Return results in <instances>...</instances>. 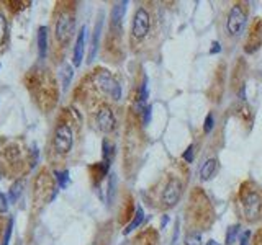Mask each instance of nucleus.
Wrapping results in <instances>:
<instances>
[{"mask_svg":"<svg viewBox=\"0 0 262 245\" xmlns=\"http://www.w3.org/2000/svg\"><path fill=\"white\" fill-rule=\"evenodd\" d=\"M243 212L248 220H257L262 217V194L259 190H244L241 194Z\"/></svg>","mask_w":262,"mask_h":245,"instance_id":"obj_1","label":"nucleus"},{"mask_svg":"<svg viewBox=\"0 0 262 245\" xmlns=\"http://www.w3.org/2000/svg\"><path fill=\"white\" fill-rule=\"evenodd\" d=\"M95 84L106 96H110L112 100L117 102L121 98V87L118 82L113 79V76L108 70H98V74L95 76Z\"/></svg>","mask_w":262,"mask_h":245,"instance_id":"obj_2","label":"nucleus"},{"mask_svg":"<svg viewBox=\"0 0 262 245\" xmlns=\"http://www.w3.org/2000/svg\"><path fill=\"white\" fill-rule=\"evenodd\" d=\"M72 142H74V136H72V129L61 122L59 126L54 131V141H53V147L54 152H57L59 155H66L69 154L72 149Z\"/></svg>","mask_w":262,"mask_h":245,"instance_id":"obj_3","label":"nucleus"},{"mask_svg":"<svg viewBox=\"0 0 262 245\" xmlns=\"http://www.w3.org/2000/svg\"><path fill=\"white\" fill-rule=\"evenodd\" d=\"M74 30H76V20H74L72 13L64 12L57 16V20H56V39L59 41L61 44H66L72 38Z\"/></svg>","mask_w":262,"mask_h":245,"instance_id":"obj_4","label":"nucleus"},{"mask_svg":"<svg viewBox=\"0 0 262 245\" xmlns=\"http://www.w3.org/2000/svg\"><path fill=\"white\" fill-rule=\"evenodd\" d=\"M246 24V13L243 10L241 5H234L231 7V10L228 13V20H226V31L228 35L231 36H239Z\"/></svg>","mask_w":262,"mask_h":245,"instance_id":"obj_5","label":"nucleus"},{"mask_svg":"<svg viewBox=\"0 0 262 245\" xmlns=\"http://www.w3.org/2000/svg\"><path fill=\"white\" fill-rule=\"evenodd\" d=\"M151 27V18L149 13L146 12V8H138L133 18V27H131V33H133V38L136 39H143L146 35L149 33Z\"/></svg>","mask_w":262,"mask_h":245,"instance_id":"obj_6","label":"nucleus"},{"mask_svg":"<svg viewBox=\"0 0 262 245\" xmlns=\"http://www.w3.org/2000/svg\"><path fill=\"white\" fill-rule=\"evenodd\" d=\"M180 194H182V183H180V180L170 178L162 191V204L166 208L176 206L177 201L180 200Z\"/></svg>","mask_w":262,"mask_h":245,"instance_id":"obj_7","label":"nucleus"},{"mask_svg":"<svg viewBox=\"0 0 262 245\" xmlns=\"http://www.w3.org/2000/svg\"><path fill=\"white\" fill-rule=\"evenodd\" d=\"M97 128L102 131V133H112L115 129V125H117V119H115L113 111L108 108V106H103L97 111Z\"/></svg>","mask_w":262,"mask_h":245,"instance_id":"obj_8","label":"nucleus"},{"mask_svg":"<svg viewBox=\"0 0 262 245\" xmlns=\"http://www.w3.org/2000/svg\"><path fill=\"white\" fill-rule=\"evenodd\" d=\"M126 8H128L126 0L115 4V7L112 8L110 23H112V30L113 31H120L121 30V23H123V18H125V15H126Z\"/></svg>","mask_w":262,"mask_h":245,"instance_id":"obj_9","label":"nucleus"},{"mask_svg":"<svg viewBox=\"0 0 262 245\" xmlns=\"http://www.w3.org/2000/svg\"><path fill=\"white\" fill-rule=\"evenodd\" d=\"M85 39H87V28L82 27V30L79 31L77 39H76V46H74V65L79 67L82 64V59H84V51H85Z\"/></svg>","mask_w":262,"mask_h":245,"instance_id":"obj_10","label":"nucleus"},{"mask_svg":"<svg viewBox=\"0 0 262 245\" xmlns=\"http://www.w3.org/2000/svg\"><path fill=\"white\" fill-rule=\"evenodd\" d=\"M102 27H103V15L98 16L97 24L94 28V35H92V43H90V53H89V62H92L97 56L98 51V44H100V35H102Z\"/></svg>","mask_w":262,"mask_h":245,"instance_id":"obj_11","label":"nucleus"},{"mask_svg":"<svg viewBox=\"0 0 262 245\" xmlns=\"http://www.w3.org/2000/svg\"><path fill=\"white\" fill-rule=\"evenodd\" d=\"M48 54V28L41 27L38 30V56L39 59H45Z\"/></svg>","mask_w":262,"mask_h":245,"instance_id":"obj_12","label":"nucleus"},{"mask_svg":"<svg viewBox=\"0 0 262 245\" xmlns=\"http://www.w3.org/2000/svg\"><path fill=\"white\" fill-rule=\"evenodd\" d=\"M216 165H218V162L216 159H208L207 162L203 163V165L200 167V180H210L213 175H215V172H216Z\"/></svg>","mask_w":262,"mask_h":245,"instance_id":"obj_13","label":"nucleus"},{"mask_svg":"<svg viewBox=\"0 0 262 245\" xmlns=\"http://www.w3.org/2000/svg\"><path fill=\"white\" fill-rule=\"evenodd\" d=\"M72 77H74V69L72 65L69 64H62L61 69H59V79H61V84H62V88L66 90L72 82Z\"/></svg>","mask_w":262,"mask_h":245,"instance_id":"obj_14","label":"nucleus"},{"mask_svg":"<svg viewBox=\"0 0 262 245\" xmlns=\"http://www.w3.org/2000/svg\"><path fill=\"white\" fill-rule=\"evenodd\" d=\"M143 220H144V211H143L141 206H138V208H136V212H135V216H133V219H131V223H129V224L126 226V229H125V234L133 232L135 229H138L139 226H141Z\"/></svg>","mask_w":262,"mask_h":245,"instance_id":"obj_15","label":"nucleus"},{"mask_svg":"<svg viewBox=\"0 0 262 245\" xmlns=\"http://www.w3.org/2000/svg\"><path fill=\"white\" fill-rule=\"evenodd\" d=\"M23 186H25L23 180H18V182H15L12 185V188H10V191H8V201H10V203H16V201H18L21 193H23Z\"/></svg>","mask_w":262,"mask_h":245,"instance_id":"obj_16","label":"nucleus"},{"mask_svg":"<svg viewBox=\"0 0 262 245\" xmlns=\"http://www.w3.org/2000/svg\"><path fill=\"white\" fill-rule=\"evenodd\" d=\"M146 100H147V79H144L141 87H139V93H138V110H139V113L146 108Z\"/></svg>","mask_w":262,"mask_h":245,"instance_id":"obj_17","label":"nucleus"},{"mask_svg":"<svg viewBox=\"0 0 262 245\" xmlns=\"http://www.w3.org/2000/svg\"><path fill=\"white\" fill-rule=\"evenodd\" d=\"M54 178L57 182V186L61 188V190H64L66 186H68L69 183V170H62V172H54Z\"/></svg>","mask_w":262,"mask_h":245,"instance_id":"obj_18","label":"nucleus"},{"mask_svg":"<svg viewBox=\"0 0 262 245\" xmlns=\"http://www.w3.org/2000/svg\"><path fill=\"white\" fill-rule=\"evenodd\" d=\"M115 186H117V178H115V175L112 174L110 178H108V193H106V201H108V204H112V201H113Z\"/></svg>","mask_w":262,"mask_h":245,"instance_id":"obj_19","label":"nucleus"},{"mask_svg":"<svg viewBox=\"0 0 262 245\" xmlns=\"http://www.w3.org/2000/svg\"><path fill=\"white\" fill-rule=\"evenodd\" d=\"M7 31H8V27H7V20L5 16L0 13V46H4L5 39H7Z\"/></svg>","mask_w":262,"mask_h":245,"instance_id":"obj_20","label":"nucleus"},{"mask_svg":"<svg viewBox=\"0 0 262 245\" xmlns=\"http://www.w3.org/2000/svg\"><path fill=\"white\" fill-rule=\"evenodd\" d=\"M237 232H239V226H237V224H234V226H231V227L228 229V232H226V245L234 243Z\"/></svg>","mask_w":262,"mask_h":245,"instance_id":"obj_21","label":"nucleus"},{"mask_svg":"<svg viewBox=\"0 0 262 245\" xmlns=\"http://www.w3.org/2000/svg\"><path fill=\"white\" fill-rule=\"evenodd\" d=\"M202 242V235L199 232H190L185 237V245H200Z\"/></svg>","mask_w":262,"mask_h":245,"instance_id":"obj_22","label":"nucleus"},{"mask_svg":"<svg viewBox=\"0 0 262 245\" xmlns=\"http://www.w3.org/2000/svg\"><path fill=\"white\" fill-rule=\"evenodd\" d=\"M213 126H215V119H213V114H211V113H208V114H207V118H205L203 131H205V133L208 134V133H211Z\"/></svg>","mask_w":262,"mask_h":245,"instance_id":"obj_23","label":"nucleus"},{"mask_svg":"<svg viewBox=\"0 0 262 245\" xmlns=\"http://www.w3.org/2000/svg\"><path fill=\"white\" fill-rule=\"evenodd\" d=\"M12 227H13V220L10 219V220H8L7 227H5V235H4V242H2V245H8V240H10V235H12Z\"/></svg>","mask_w":262,"mask_h":245,"instance_id":"obj_24","label":"nucleus"},{"mask_svg":"<svg viewBox=\"0 0 262 245\" xmlns=\"http://www.w3.org/2000/svg\"><path fill=\"white\" fill-rule=\"evenodd\" d=\"M151 111H152L151 106H146V108L143 110V122H144V125H149V121H151Z\"/></svg>","mask_w":262,"mask_h":245,"instance_id":"obj_25","label":"nucleus"},{"mask_svg":"<svg viewBox=\"0 0 262 245\" xmlns=\"http://www.w3.org/2000/svg\"><path fill=\"white\" fill-rule=\"evenodd\" d=\"M184 159L187 162H192L193 160V145H188L187 147V151L184 152Z\"/></svg>","mask_w":262,"mask_h":245,"instance_id":"obj_26","label":"nucleus"},{"mask_svg":"<svg viewBox=\"0 0 262 245\" xmlns=\"http://www.w3.org/2000/svg\"><path fill=\"white\" fill-rule=\"evenodd\" d=\"M8 200L5 198V196L0 193V214H2V212H5L7 211V208H8V203H7Z\"/></svg>","mask_w":262,"mask_h":245,"instance_id":"obj_27","label":"nucleus"},{"mask_svg":"<svg viewBox=\"0 0 262 245\" xmlns=\"http://www.w3.org/2000/svg\"><path fill=\"white\" fill-rule=\"evenodd\" d=\"M221 51V44L218 43V41H213L211 43V49H210V54H216Z\"/></svg>","mask_w":262,"mask_h":245,"instance_id":"obj_28","label":"nucleus"},{"mask_svg":"<svg viewBox=\"0 0 262 245\" xmlns=\"http://www.w3.org/2000/svg\"><path fill=\"white\" fill-rule=\"evenodd\" d=\"M249 237H251V232H249V231H246V232L241 235V243H239V245H248V243H249Z\"/></svg>","mask_w":262,"mask_h":245,"instance_id":"obj_29","label":"nucleus"},{"mask_svg":"<svg viewBox=\"0 0 262 245\" xmlns=\"http://www.w3.org/2000/svg\"><path fill=\"white\" fill-rule=\"evenodd\" d=\"M167 223H169V216H164V217H162V223H161V227H164Z\"/></svg>","mask_w":262,"mask_h":245,"instance_id":"obj_30","label":"nucleus"},{"mask_svg":"<svg viewBox=\"0 0 262 245\" xmlns=\"http://www.w3.org/2000/svg\"><path fill=\"white\" fill-rule=\"evenodd\" d=\"M205 245H220V243H218L216 240H208V242L205 243Z\"/></svg>","mask_w":262,"mask_h":245,"instance_id":"obj_31","label":"nucleus"}]
</instances>
